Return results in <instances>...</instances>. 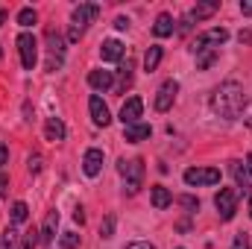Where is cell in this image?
<instances>
[{
    "label": "cell",
    "instance_id": "7",
    "mask_svg": "<svg viewBox=\"0 0 252 249\" xmlns=\"http://www.w3.org/2000/svg\"><path fill=\"white\" fill-rule=\"evenodd\" d=\"M18 53H21V64H24L27 70H32L35 62H38V41H35V35L21 32V35H18Z\"/></svg>",
    "mask_w": 252,
    "mask_h": 249
},
{
    "label": "cell",
    "instance_id": "14",
    "mask_svg": "<svg viewBox=\"0 0 252 249\" xmlns=\"http://www.w3.org/2000/svg\"><path fill=\"white\" fill-rule=\"evenodd\" d=\"M88 85H91L94 91H106V88L115 85V73H112V70H103V67H100V70H91V73H88Z\"/></svg>",
    "mask_w": 252,
    "mask_h": 249
},
{
    "label": "cell",
    "instance_id": "36",
    "mask_svg": "<svg viewBox=\"0 0 252 249\" xmlns=\"http://www.w3.org/2000/svg\"><path fill=\"white\" fill-rule=\"evenodd\" d=\"M241 12L244 15H252V0H241Z\"/></svg>",
    "mask_w": 252,
    "mask_h": 249
},
{
    "label": "cell",
    "instance_id": "35",
    "mask_svg": "<svg viewBox=\"0 0 252 249\" xmlns=\"http://www.w3.org/2000/svg\"><path fill=\"white\" fill-rule=\"evenodd\" d=\"M6 161H9V150H6V144L0 141V167H6Z\"/></svg>",
    "mask_w": 252,
    "mask_h": 249
},
{
    "label": "cell",
    "instance_id": "41",
    "mask_svg": "<svg viewBox=\"0 0 252 249\" xmlns=\"http://www.w3.org/2000/svg\"><path fill=\"white\" fill-rule=\"evenodd\" d=\"M3 18H6V12H3V9H0V24H3Z\"/></svg>",
    "mask_w": 252,
    "mask_h": 249
},
{
    "label": "cell",
    "instance_id": "38",
    "mask_svg": "<svg viewBox=\"0 0 252 249\" xmlns=\"http://www.w3.org/2000/svg\"><path fill=\"white\" fill-rule=\"evenodd\" d=\"M73 220L82 226V223H85V211H82V208H76V211H73Z\"/></svg>",
    "mask_w": 252,
    "mask_h": 249
},
{
    "label": "cell",
    "instance_id": "28",
    "mask_svg": "<svg viewBox=\"0 0 252 249\" xmlns=\"http://www.w3.org/2000/svg\"><path fill=\"white\" fill-rule=\"evenodd\" d=\"M76 247H79V235L64 232V235H62V249H76Z\"/></svg>",
    "mask_w": 252,
    "mask_h": 249
},
{
    "label": "cell",
    "instance_id": "26",
    "mask_svg": "<svg viewBox=\"0 0 252 249\" xmlns=\"http://www.w3.org/2000/svg\"><path fill=\"white\" fill-rule=\"evenodd\" d=\"M35 21H38L35 9H30V6H27V9H21V12H18V24H21V27H32Z\"/></svg>",
    "mask_w": 252,
    "mask_h": 249
},
{
    "label": "cell",
    "instance_id": "19",
    "mask_svg": "<svg viewBox=\"0 0 252 249\" xmlns=\"http://www.w3.org/2000/svg\"><path fill=\"white\" fill-rule=\"evenodd\" d=\"M44 135H47V141H64V135H67V129L59 118H47L44 121Z\"/></svg>",
    "mask_w": 252,
    "mask_h": 249
},
{
    "label": "cell",
    "instance_id": "34",
    "mask_svg": "<svg viewBox=\"0 0 252 249\" xmlns=\"http://www.w3.org/2000/svg\"><path fill=\"white\" fill-rule=\"evenodd\" d=\"M124 249H156L153 244H147V241H135V244H126Z\"/></svg>",
    "mask_w": 252,
    "mask_h": 249
},
{
    "label": "cell",
    "instance_id": "29",
    "mask_svg": "<svg viewBox=\"0 0 252 249\" xmlns=\"http://www.w3.org/2000/svg\"><path fill=\"white\" fill-rule=\"evenodd\" d=\"M15 238H18V235H15L12 229H6V232H3V238H0V249H12V247H15Z\"/></svg>",
    "mask_w": 252,
    "mask_h": 249
},
{
    "label": "cell",
    "instance_id": "10",
    "mask_svg": "<svg viewBox=\"0 0 252 249\" xmlns=\"http://www.w3.org/2000/svg\"><path fill=\"white\" fill-rule=\"evenodd\" d=\"M141 112H144V100L141 97H129L121 109V121L124 126H132V124H141Z\"/></svg>",
    "mask_w": 252,
    "mask_h": 249
},
{
    "label": "cell",
    "instance_id": "21",
    "mask_svg": "<svg viewBox=\"0 0 252 249\" xmlns=\"http://www.w3.org/2000/svg\"><path fill=\"white\" fill-rule=\"evenodd\" d=\"M170 202H173V193H170L167 187H164V185H156V187H153V205H156L158 211H164Z\"/></svg>",
    "mask_w": 252,
    "mask_h": 249
},
{
    "label": "cell",
    "instance_id": "2",
    "mask_svg": "<svg viewBox=\"0 0 252 249\" xmlns=\"http://www.w3.org/2000/svg\"><path fill=\"white\" fill-rule=\"evenodd\" d=\"M226 38H229V30H223V27L205 30V32H199V35L190 41V53H193L196 59L205 56V53H220V47L226 44Z\"/></svg>",
    "mask_w": 252,
    "mask_h": 249
},
{
    "label": "cell",
    "instance_id": "8",
    "mask_svg": "<svg viewBox=\"0 0 252 249\" xmlns=\"http://www.w3.org/2000/svg\"><path fill=\"white\" fill-rule=\"evenodd\" d=\"M100 15V6L97 3H79L73 12H70V21H73V30H79V32H85V27L94 21Z\"/></svg>",
    "mask_w": 252,
    "mask_h": 249
},
{
    "label": "cell",
    "instance_id": "5",
    "mask_svg": "<svg viewBox=\"0 0 252 249\" xmlns=\"http://www.w3.org/2000/svg\"><path fill=\"white\" fill-rule=\"evenodd\" d=\"M214 208L220 214V220H232L238 211V190L235 187H220V193L214 196Z\"/></svg>",
    "mask_w": 252,
    "mask_h": 249
},
{
    "label": "cell",
    "instance_id": "32",
    "mask_svg": "<svg viewBox=\"0 0 252 249\" xmlns=\"http://www.w3.org/2000/svg\"><path fill=\"white\" fill-rule=\"evenodd\" d=\"M41 170V156H30V173H38Z\"/></svg>",
    "mask_w": 252,
    "mask_h": 249
},
{
    "label": "cell",
    "instance_id": "15",
    "mask_svg": "<svg viewBox=\"0 0 252 249\" xmlns=\"http://www.w3.org/2000/svg\"><path fill=\"white\" fill-rule=\"evenodd\" d=\"M173 30H176V24H173V15H167V12H161V15L156 18V24H153V35H156V38L173 35Z\"/></svg>",
    "mask_w": 252,
    "mask_h": 249
},
{
    "label": "cell",
    "instance_id": "6",
    "mask_svg": "<svg viewBox=\"0 0 252 249\" xmlns=\"http://www.w3.org/2000/svg\"><path fill=\"white\" fill-rule=\"evenodd\" d=\"M220 182V170L217 167H188L185 170V185L202 187V185H217Z\"/></svg>",
    "mask_w": 252,
    "mask_h": 249
},
{
    "label": "cell",
    "instance_id": "31",
    "mask_svg": "<svg viewBox=\"0 0 252 249\" xmlns=\"http://www.w3.org/2000/svg\"><path fill=\"white\" fill-rule=\"evenodd\" d=\"M179 202H182L185 208H190V211H196V208H199V199H193V196H179Z\"/></svg>",
    "mask_w": 252,
    "mask_h": 249
},
{
    "label": "cell",
    "instance_id": "1",
    "mask_svg": "<svg viewBox=\"0 0 252 249\" xmlns=\"http://www.w3.org/2000/svg\"><path fill=\"white\" fill-rule=\"evenodd\" d=\"M247 103H250V97L244 94V88H241L238 82H223V85H217L214 94H211V109H214L220 118H226V121L241 118L244 109H247Z\"/></svg>",
    "mask_w": 252,
    "mask_h": 249
},
{
    "label": "cell",
    "instance_id": "3",
    "mask_svg": "<svg viewBox=\"0 0 252 249\" xmlns=\"http://www.w3.org/2000/svg\"><path fill=\"white\" fill-rule=\"evenodd\" d=\"M118 173L126 182V193H138V187L144 182V161L141 158H121L118 161Z\"/></svg>",
    "mask_w": 252,
    "mask_h": 249
},
{
    "label": "cell",
    "instance_id": "37",
    "mask_svg": "<svg viewBox=\"0 0 252 249\" xmlns=\"http://www.w3.org/2000/svg\"><path fill=\"white\" fill-rule=\"evenodd\" d=\"M79 38H82V32H79V30H73V27H70V32H67V41H79Z\"/></svg>",
    "mask_w": 252,
    "mask_h": 249
},
{
    "label": "cell",
    "instance_id": "23",
    "mask_svg": "<svg viewBox=\"0 0 252 249\" xmlns=\"http://www.w3.org/2000/svg\"><path fill=\"white\" fill-rule=\"evenodd\" d=\"M161 56H164V53H161V47H158V44H153V47L147 50V56H144V70H150V73H153V70L161 64Z\"/></svg>",
    "mask_w": 252,
    "mask_h": 249
},
{
    "label": "cell",
    "instance_id": "13",
    "mask_svg": "<svg viewBox=\"0 0 252 249\" xmlns=\"http://www.w3.org/2000/svg\"><path fill=\"white\" fill-rule=\"evenodd\" d=\"M56 229H59V211H47L44 226H41V232H38V238H41V244H44V247H50V244H53Z\"/></svg>",
    "mask_w": 252,
    "mask_h": 249
},
{
    "label": "cell",
    "instance_id": "20",
    "mask_svg": "<svg viewBox=\"0 0 252 249\" xmlns=\"http://www.w3.org/2000/svg\"><path fill=\"white\" fill-rule=\"evenodd\" d=\"M229 170H232V176H235V182L241 190H250V173H247V167H244V161H229ZM238 190V193H241Z\"/></svg>",
    "mask_w": 252,
    "mask_h": 249
},
{
    "label": "cell",
    "instance_id": "30",
    "mask_svg": "<svg viewBox=\"0 0 252 249\" xmlns=\"http://www.w3.org/2000/svg\"><path fill=\"white\" fill-rule=\"evenodd\" d=\"M232 249H252V247H250V238H247V235L241 232V235H238V238L232 241Z\"/></svg>",
    "mask_w": 252,
    "mask_h": 249
},
{
    "label": "cell",
    "instance_id": "18",
    "mask_svg": "<svg viewBox=\"0 0 252 249\" xmlns=\"http://www.w3.org/2000/svg\"><path fill=\"white\" fill-rule=\"evenodd\" d=\"M150 126L147 124H132V126H124V141L129 144H138V141H144V138H150Z\"/></svg>",
    "mask_w": 252,
    "mask_h": 249
},
{
    "label": "cell",
    "instance_id": "12",
    "mask_svg": "<svg viewBox=\"0 0 252 249\" xmlns=\"http://www.w3.org/2000/svg\"><path fill=\"white\" fill-rule=\"evenodd\" d=\"M82 170H85V176H100V170H103V150H88L85 153V158H82Z\"/></svg>",
    "mask_w": 252,
    "mask_h": 249
},
{
    "label": "cell",
    "instance_id": "27",
    "mask_svg": "<svg viewBox=\"0 0 252 249\" xmlns=\"http://www.w3.org/2000/svg\"><path fill=\"white\" fill-rule=\"evenodd\" d=\"M100 235H103V238H115V214H109V217L103 220V226H100Z\"/></svg>",
    "mask_w": 252,
    "mask_h": 249
},
{
    "label": "cell",
    "instance_id": "17",
    "mask_svg": "<svg viewBox=\"0 0 252 249\" xmlns=\"http://www.w3.org/2000/svg\"><path fill=\"white\" fill-rule=\"evenodd\" d=\"M217 9H220L217 0H211V3H196V6L188 12V21H205V18H211Z\"/></svg>",
    "mask_w": 252,
    "mask_h": 249
},
{
    "label": "cell",
    "instance_id": "33",
    "mask_svg": "<svg viewBox=\"0 0 252 249\" xmlns=\"http://www.w3.org/2000/svg\"><path fill=\"white\" fill-rule=\"evenodd\" d=\"M0 196H9V176L0 173Z\"/></svg>",
    "mask_w": 252,
    "mask_h": 249
},
{
    "label": "cell",
    "instance_id": "11",
    "mask_svg": "<svg viewBox=\"0 0 252 249\" xmlns=\"http://www.w3.org/2000/svg\"><path fill=\"white\" fill-rule=\"evenodd\" d=\"M88 112H91V121H94L97 126H109L112 124V115H109V106L103 103V97L94 94V97L88 100Z\"/></svg>",
    "mask_w": 252,
    "mask_h": 249
},
{
    "label": "cell",
    "instance_id": "39",
    "mask_svg": "<svg viewBox=\"0 0 252 249\" xmlns=\"http://www.w3.org/2000/svg\"><path fill=\"white\" fill-rule=\"evenodd\" d=\"M115 27H118V30H126V27H129V18H124V15H121V18L115 21Z\"/></svg>",
    "mask_w": 252,
    "mask_h": 249
},
{
    "label": "cell",
    "instance_id": "24",
    "mask_svg": "<svg viewBox=\"0 0 252 249\" xmlns=\"http://www.w3.org/2000/svg\"><path fill=\"white\" fill-rule=\"evenodd\" d=\"M38 244H41L38 232H35V229H30V232H24V235H21V247H18V249H35Z\"/></svg>",
    "mask_w": 252,
    "mask_h": 249
},
{
    "label": "cell",
    "instance_id": "25",
    "mask_svg": "<svg viewBox=\"0 0 252 249\" xmlns=\"http://www.w3.org/2000/svg\"><path fill=\"white\" fill-rule=\"evenodd\" d=\"M27 217H30L27 202H15L12 205V223H27Z\"/></svg>",
    "mask_w": 252,
    "mask_h": 249
},
{
    "label": "cell",
    "instance_id": "43",
    "mask_svg": "<svg viewBox=\"0 0 252 249\" xmlns=\"http://www.w3.org/2000/svg\"><path fill=\"white\" fill-rule=\"evenodd\" d=\"M179 249H182V247H179Z\"/></svg>",
    "mask_w": 252,
    "mask_h": 249
},
{
    "label": "cell",
    "instance_id": "9",
    "mask_svg": "<svg viewBox=\"0 0 252 249\" xmlns=\"http://www.w3.org/2000/svg\"><path fill=\"white\" fill-rule=\"evenodd\" d=\"M176 94H179V82H176V79L161 82V88H158V94H156V112H170L173 103H176Z\"/></svg>",
    "mask_w": 252,
    "mask_h": 249
},
{
    "label": "cell",
    "instance_id": "22",
    "mask_svg": "<svg viewBox=\"0 0 252 249\" xmlns=\"http://www.w3.org/2000/svg\"><path fill=\"white\" fill-rule=\"evenodd\" d=\"M132 70H135V64L129 62V59H126V62L121 64V76H118V82H115V88H118L121 94H124L126 88L132 85Z\"/></svg>",
    "mask_w": 252,
    "mask_h": 249
},
{
    "label": "cell",
    "instance_id": "42",
    "mask_svg": "<svg viewBox=\"0 0 252 249\" xmlns=\"http://www.w3.org/2000/svg\"><path fill=\"white\" fill-rule=\"evenodd\" d=\"M250 217H252V199H250Z\"/></svg>",
    "mask_w": 252,
    "mask_h": 249
},
{
    "label": "cell",
    "instance_id": "4",
    "mask_svg": "<svg viewBox=\"0 0 252 249\" xmlns=\"http://www.w3.org/2000/svg\"><path fill=\"white\" fill-rule=\"evenodd\" d=\"M62 64H64V38L56 30H47V62H44V67L59 70Z\"/></svg>",
    "mask_w": 252,
    "mask_h": 249
},
{
    "label": "cell",
    "instance_id": "16",
    "mask_svg": "<svg viewBox=\"0 0 252 249\" xmlns=\"http://www.w3.org/2000/svg\"><path fill=\"white\" fill-rule=\"evenodd\" d=\"M100 56H103V62H121L124 59V44L118 38H109V41H103Z\"/></svg>",
    "mask_w": 252,
    "mask_h": 249
},
{
    "label": "cell",
    "instance_id": "40",
    "mask_svg": "<svg viewBox=\"0 0 252 249\" xmlns=\"http://www.w3.org/2000/svg\"><path fill=\"white\" fill-rule=\"evenodd\" d=\"M247 173H250V176H252V153H250V156H247Z\"/></svg>",
    "mask_w": 252,
    "mask_h": 249
}]
</instances>
